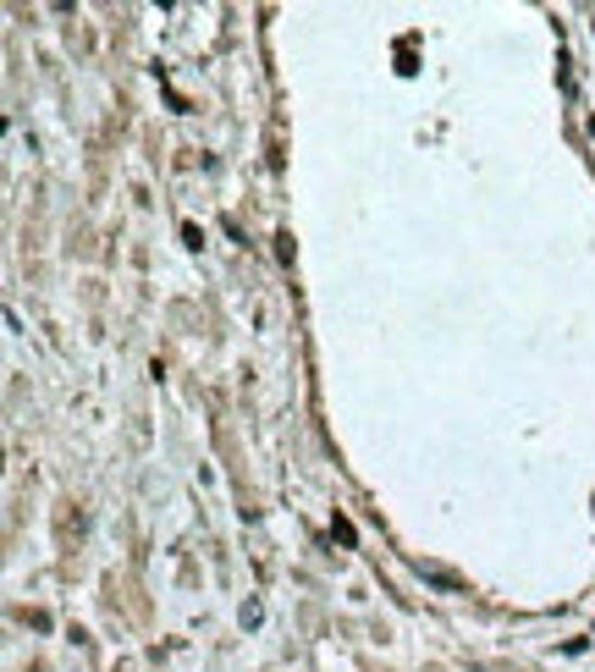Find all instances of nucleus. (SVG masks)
Returning <instances> with one entry per match:
<instances>
[]
</instances>
